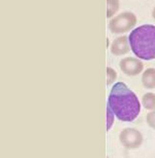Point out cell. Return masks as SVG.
Here are the masks:
<instances>
[{"label": "cell", "mask_w": 155, "mask_h": 158, "mask_svg": "<svg viewBox=\"0 0 155 158\" xmlns=\"http://www.w3.org/2000/svg\"><path fill=\"white\" fill-rule=\"evenodd\" d=\"M142 82L147 89H153L155 88V69L150 68L146 70L142 77Z\"/></svg>", "instance_id": "obj_7"}, {"label": "cell", "mask_w": 155, "mask_h": 158, "mask_svg": "<svg viewBox=\"0 0 155 158\" xmlns=\"http://www.w3.org/2000/svg\"><path fill=\"white\" fill-rule=\"evenodd\" d=\"M120 68L121 71L128 76H136L143 69V64L139 59L127 57L121 60Z\"/></svg>", "instance_id": "obj_5"}, {"label": "cell", "mask_w": 155, "mask_h": 158, "mask_svg": "<svg viewBox=\"0 0 155 158\" xmlns=\"http://www.w3.org/2000/svg\"><path fill=\"white\" fill-rule=\"evenodd\" d=\"M107 18H110L116 13L119 7L118 0H107Z\"/></svg>", "instance_id": "obj_9"}, {"label": "cell", "mask_w": 155, "mask_h": 158, "mask_svg": "<svg viewBox=\"0 0 155 158\" xmlns=\"http://www.w3.org/2000/svg\"><path fill=\"white\" fill-rule=\"evenodd\" d=\"M143 106L147 110L155 108V94L151 93L145 94L142 99Z\"/></svg>", "instance_id": "obj_8"}, {"label": "cell", "mask_w": 155, "mask_h": 158, "mask_svg": "<svg viewBox=\"0 0 155 158\" xmlns=\"http://www.w3.org/2000/svg\"><path fill=\"white\" fill-rule=\"evenodd\" d=\"M147 121L149 126L155 129V110L149 112L147 116Z\"/></svg>", "instance_id": "obj_11"}, {"label": "cell", "mask_w": 155, "mask_h": 158, "mask_svg": "<svg viewBox=\"0 0 155 158\" xmlns=\"http://www.w3.org/2000/svg\"><path fill=\"white\" fill-rule=\"evenodd\" d=\"M132 52L139 59H155V26L143 25L134 29L128 37Z\"/></svg>", "instance_id": "obj_2"}, {"label": "cell", "mask_w": 155, "mask_h": 158, "mask_svg": "<svg viewBox=\"0 0 155 158\" xmlns=\"http://www.w3.org/2000/svg\"><path fill=\"white\" fill-rule=\"evenodd\" d=\"M136 23V17L131 12H123L109 22V27L113 33H123L130 31Z\"/></svg>", "instance_id": "obj_3"}, {"label": "cell", "mask_w": 155, "mask_h": 158, "mask_svg": "<svg viewBox=\"0 0 155 158\" xmlns=\"http://www.w3.org/2000/svg\"><path fill=\"white\" fill-rule=\"evenodd\" d=\"M121 143L128 149L139 148L143 143V136L139 131L135 128L124 129L119 135Z\"/></svg>", "instance_id": "obj_4"}, {"label": "cell", "mask_w": 155, "mask_h": 158, "mask_svg": "<svg viewBox=\"0 0 155 158\" xmlns=\"http://www.w3.org/2000/svg\"><path fill=\"white\" fill-rule=\"evenodd\" d=\"M117 78V73L114 70L110 67H107V85H109L115 81Z\"/></svg>", "instance_id": "obj_10"}, {"label": "cell", "mask_w": 155, "mask_h": 158, "mask_svg": "<svg viewBox=\"0 0 155 158\" xmlns=\"http://www.w3.org/2000/svg\"><path fill=\"white\" fill-rule=\"evenodd\" d=\"M129 51L130 47L126 36L119 37L115 39L110 47V51L114 55H125Z\"/></svg>", "instance_id": "obj_6"}, {"label": "cell", "mask_w": 155, "mask_h": 158, "mask_svg": "<svg viewBox=\"0 0 155 158\" xmlns=\"http://www.w3.org/2000/svg\"><path fill=\"white\" fill-rule=\"evenodd\" d=\"M153 18L155 19V7L154 8L153 11Z\"/></svg>", "instance_id": "obj_12"}, {"label": "cell", "mask_w": 155, "mask_h": 158, "mask_svg": "<svg viewBox=\"0 0 155 158\" xmlns=\"http://www.w3.org/2000/svg\"><path fill=\"white\" fill-rule=\"evenodd\" d=\"M108 106L118 119L123 122L133 121L140 111V104L137 96L121 82L116 83L110 90Z\"/></svg>", "instance_id": "obj_1"}]
</instances>
